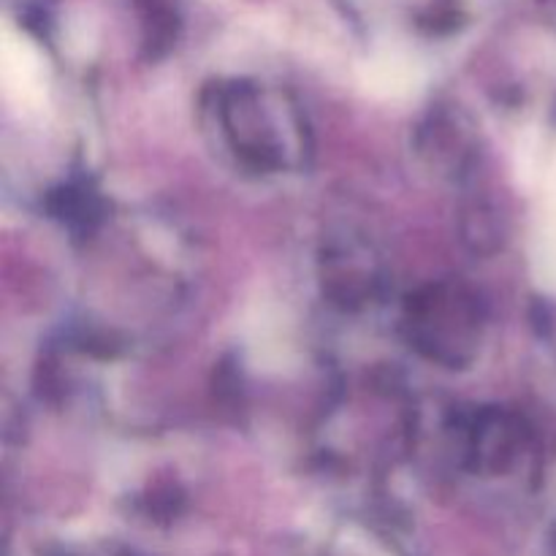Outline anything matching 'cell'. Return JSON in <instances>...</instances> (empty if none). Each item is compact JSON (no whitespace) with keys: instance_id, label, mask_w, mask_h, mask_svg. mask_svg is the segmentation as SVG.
I'll return each instance as SVG.
<instances>
[{"instance_id":"obj_1","label":"cell","mask_w":556,"mask_h":556,"mask_svg":"<svg viewBox=\"0 0 556 556\" xmlns=\"http://www.w3.org/2000/svg\"><path fill=\"white\" fill-rule=\"evenodd\" d=\"M476 324L478 315L470 299L462 296L459 291H445V288H438L432 296L418 302L410 318L418 342L438 358H459L462 348L470 345L476 334Z\"/></svg>"}]
</instances>
